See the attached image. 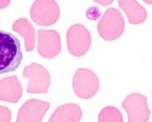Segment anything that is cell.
Segmentation results:
<instances>
[{"mask_svg":"<svg viewBox=\"0 0 152 122\" xmlns=\"http://www.w3.org/2000/svg\"><path fill=\"white\" fill-rule=\"evenodd\" d=\"M68 50L74 57H81L91 47L92 37L86 27L82 24H74L66 32Z\"/></svg>","mask_w":152,"mask_h":122,"instance_id":"8992f818","label":"cell"},{"mask_svg":"<svg viewBox=\"0 0 152 122\" xmlns=\"http://www.w3.org/2000/svg\"><path fill=\"white\" fill-rule=\"evenodd\" d=\"M98 33L106 41L118 39L124 33V19L122 13L113 7L107 9L98 23Z\"/></svg>","mask_w":152,"mask_h":122,"instance_id":"7a4b0ae2","label":"cell"},{"mask_svg":"<svg viewBox=\"0 0 152 122\" xmlns=\"http://www.w3.org/2000/svg\"><path fill=\"white\" fill-rule=\"evenodd\" d=\"M12 29L18 33L24 39V46L28 52L33 51L35 47V29L33 24L28 21L27 18H20L15 21Z\"/></svg>","mask_w":152,"mask_h":122,"instance_id":"4fadbf2b","label":"cell"},{"mask_svg":"<svg viewBox=\"0 0 152 122\" xmlns=\"http://www.w3.org/2000/svg\"><path fill=\"white\" fill-rule=\"evenodd\" d=\"M11 0H0V9H5L9 4H10Z\"/></svg>","mask_w":152,"mask_h":122,"instance_id":"e0dca14e","label":"cell"},{"mask_svg":"<svg viewBox=\"0 0 152 122\" xmlns=\"http://www.w3.org/2000/svg\"><path fill=\"white\" fill-rule=\"evenodd\" d=\"M61 16V9L56 0H35L30 9L31 19L39 26H52Z\"/></svg>","mask_w":152,"mask_h":122,"instance_id":"277c9868","label":"cell"},{"mask_svg":"<svg viewBox=\"0 0 152 122\" xmlns=\"http://www.w3.org/2000/svg\"><path fill=\"white\" fill-rule=\"evenodd\" d=\"M120 7L124 11L130 24H141L147 18V12L137 0H118Z\"/></svg>","mask_w":152,"mask_h":122,"instance_id":"7c38bea8","label":"cell"},{"mask_svg":"<svg viewBox=\"0 0 152 122\" xmlns=\"http://www.w3.org/2000/svg\"><path fill=\"white\" fill-rule=\"evenodd\" d=\"M22 84L17 76H9L0 80V100L17 103L22 98Z\"/></svg>","mask_w":152,"mask_h":122,"instance_id":"30bf717a","label":"cell"},{"mask_svg":"<svg viewBox=\"0 0 152 122\" xmlns=\"http://www.w3.org/2000/svg\"><path fill=\"white\" fill-rule=\"evenodd\" d=\"M98 122H123V117L117 108L106 107L99 112Z\"/></svg>","mask_w":152,"mask_h":122,"instance_id":"5bb4252c","label":"cell"},{"mask_svg":"<svg viewBox=\"0 0 152 122\" xmlns=\"http://www.w3.org/2000/svg\"><path fill=\"white\" fill-rule=\"evenodd\" d=\"M23 77L28 80V93H46L51 85L48 70L41 64L31 63L23 70Z\"/></svg>","mask_w":152,"mask_h":122,"instance_id":"5b68a950","label":"cell"},{"mask_svg":"<svg viewBox=\"0 0 152 122\" xmlns=\"http://www.w3.org/2000/svg\"><path fill=\"white\" fill-rule=\"evenodd\" d=\"M93 1H96L97 4H100L102 6H109L110 4L113 3V0H93Z\"/></svg>","mask_w":152,"mask_h":122,"instance_id":"2e32d148","label":"cell"},{"mask_svg":"<svg viewBox=\"0 0 152 122\" xmlns=\"http://www.w3.org/2000/svg\"><path fill=\"white\" fill-rule=\"evenodd\" d=\"M144 1H145L146 4H148V5H152V0H144Z\"/></svg>","mask_w":152,"mask_h":122,"instance_id":"ac0fdd59","label":"cell"},{"mask_svg":"<svg viewBox=\"0 0 152 122\" xmlns=\"http://www.w3.org/2000/svg\"><path fill=\"white\" fill-rule=\"evenodd\" d=\"M82 110L77 104L69 103L57 108L50 117L48 122H80Z\"/></svg>","mask_w":152,"mask_h":122,"instance_id":"8fae6325","label":"cell"},{"mask_svg":"<svg viewBox=\"0 0 152 122\" xmlns=\"http://www.w3.org/2000/svg\"><path fill=\"white\" fill-rule=\"evenodd\" d=\"M72 87L75 94L79 98L89 99L99 91V79L92 70L80 68L74 75Z\"/></svg>","mask_w":152,"mask_h":122,"instance_id":"3957f363","label":"cell"},{"mask_svg":"<svg viewBox=\"0 0 152 122\" xmlns=\"http://www.w3.org/2000/svg\"><path fill=\"white\" fill-rule=\"evenodd\" d=\"M21 43L15 35L0 30V74L15 71L22 62Z\"/></svg>","mask_w":152,"mask_h":122,"instance_id":"6da1fadb","label":"cell"},{"mask_svg":"<svg viewBox=\"0 0 152 122\" xmlns=\"http://www.w3.org/2000/svg\"><path fill=\"white\" fill-rule=\"evenodd\" d=\"M62 50L61 35L56 30H37V52L44 58H54Z\"/></svg>","mask_w":152,"mask_h":122,"instance_id":"ba28073f","label":"cell"},{"mask_svg":"<svg viewBox=\"0 0 152 122\" xmlns=\"http://www.w3.org/2000/svg\"><path fill=\"white\" fill-rule=\"evenodd\" d=\"M11 110L6 107H1L0 105V122H11Z\"/></svg>","mask_w":152,"mask_h":122,"instance_id":"9a60e30c","label":"cell"},{"mask_svg":"<svg viewBox=\"0 0 152 122\" xmlns=\"http://www.w3.org/2000/svg\"><path fill=\"white\" fill-rule=\"evenodd\" d=\"M123 109L127 111L128 122H147L150 117V109L147 105V98L141 93L128 94L123 103Z\"/></svg>","mask_w":152,"mask_h":122,"instance_id":"52a82bcc","label":"cell"},{"mask_svg":"<svg viewBox=\"0 0 152 122\" xmlns=\"http://www.w3.org/2000/svg\"><path fill=\"white\" fill-rule=\"evenodd\" d=\"M50 109V103L39 99H29L18 111L16 122H41Z\"/></svg>","mask_w":152,"mask_h":122,"instance_id":"9c48e42d","label":"cell"}]
</instances>
